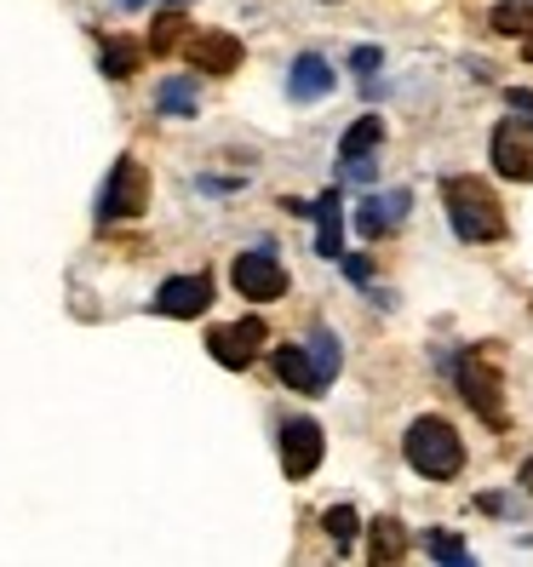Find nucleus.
<instances>
[{
    "label": "nucleus",
    "instance_id": "obj_1",
    "mask_svg": "<svg viewBox=\"0 0 533 567\" xmlns=\"http://www.w3.org/2000/svg\"><path fill=\"white\" fill-rule=\"evenodd\" d=\"M448 202V224L459 241H499L505 236V213H499V195L482 178H448L442 184Z\"/></svg>",
    "mask_w": 533,
    "mask_h": 567
},
{
    "label": "nucleus",
    "instance_id": "obj_2",
    "mask_svg": "<svg viewBox=\"0 0 533 567\" xmlns=\"http://www.w3.org/2000/svg\"><path fill=\"white\" fill-rule=\"evenodd\" d=\"M402 453L424 482H453L464 471V442L448 419H413L402 436Z\"/></svg>",
    "mask_w": 533,
    "mask_h": 567
},
{
    "label": "nucleus",
    "instance_id": "obj_3",
    "mask_svg": "<svg viewBox=\"0 0 533 567\" xmlns=\"http://www.w3.org/2000/svg\"><path fill=\"white\" fill-rule=\"evenodd\" d=\"M144 202H150V173L132 155H121L115 166H110V178H104V189H98V224H115V218H139L144 213Z\"/></svg>",
    "mask_w": 533,
    "mask_h": 567
},
{
    "label": "nucleus",
    "instance_id": "obj_4",
    "mask_svg": "<svg viewBox=\"0 0 533 567\" xmlns=\"http://www.w3.org/2000/svg\"><path fill=\"white\" fill-rule=\"evenodd\" d=\"M229 281H236V292L253 298V305H276V298L287 292V270H281V258L270 247L242 252L236 264H229Z\"/></svg>",
    "mask_w": 533,
    "mask_h": 567
},
{
    "label": "nucleus",
    "instance_id": "obj_5",
    "mask_svg": "<svg viewBox=\"0 0 533 567\" xmlns=\"http://www.w3.org/2000/svg\"><path fill=\"white\" fill-rule=\"evenodd\" d=\"M459 390L488 424H505V384H499V367L488 355H459Z\"/></svg>",
    "mask_w": 533,
    "mask_h": 567
},
{
    "label": "nucleus",
    "instance_id": "obj_6",
    "mask_svg": "<svg viewBox=\"0 0 533 567\" xmlns=\"http://www.w3.org/2000/svg\"><path fill=\"white\" fill-rule=\"evenodd\" d=\"M321 453H327V442H321V424L316 419H287L281 424V471H287V482L316 476Z\"/></svg>",
    "mask_w": 533,
    "mask_h": 567
},
{
    "label": "nucleus",
    "instance_id": "obj_7",
    "mask_svg": "<svg viewBox=\"0 0 533 567\" xmlns=\"http://www.w3.org/2000/svg\"><path fill=\"white\" fill-rule=\"evenodd\" d=\"M258 344H264V321H253V316L207 332V355H213L218 367H229V373H242V367H253Z\"/></svg>",
    "mask_w": 533,
    "mask_h": 567
},
{
    "label": "nucleus",
    "instance_id": "obj_8",
    "mask_svg": "<svg viewBox=\"0 0 533 567\" xmlns=\"http://www.w3.org/2000/svg\"><path fill=\"white\" fill-rule=\"evenodd\" d=\"M242 58H247L242 41L224 35V29H202V35L184 41V63L202 70V75H229V70H242Z\"/></svg>",
    "mask_w": 533,
    "mask_h": 567
},
{
    "label": "nucleus",
    "instance_id": "obj_9",
    "mask_svg": "<svg viewBox=\"0 0 533 567\" xmlns=\"http://www.w3.org/2000/svg\"><path fill=\"white\" fill-rule=\"evenodd\" d=\"M207 305H213V276H173L155 292V316H178V321L202 316Z\"/></svg>",
    "mask_w": 533,
    "mask_h": 567
},
{
    "label": "nucleus",
    "instance_id": "obj_10",
    "mask_svg": "<svg viewBox=\"0 0 533 567\" xmlns=\"http://www.w3.org/2000/svg\"><path fill=\"white\" fill-rule=\"evenodd\" d=\"M493 166H499V178L533 184V138L522 132V121H505L493 132Z\"/></svg>",
    "mask_w": 533,
    "mask_h": 567
},
{
    "label": "nucleus",
    "instance_id": "obj_11",
    "mask_svg": "<svg viewBox=\"0 0 533 567\" xmlns=\"http://www.w3.org/2000/svg\"><path fill=\"white\" fill-rule=\"evenodd\" d=\"M408 207H413V195H408V189H385V195H368V202L356 207V229H361L368 241H379V236H390V229L408 218Z\"/></svg>",
    "mask_w": 533,
    "mask_h": 567
},
{
    "label": "nucleus",
    "instance_id": "obj_12",
    "mask_svg": "<svg viewBox=\"0 0 533 567\" xmlns=\"http://www.w3.org/2000/svg\"><path fill=\"white\" fill-rule=\"evenodd\" d=\"M339 86V75H332V63L321 52H305V58H293V70H287V92H293V104H321V97Z\"/></svg>",
    "mask_w": 533,
    "mask_h": 567
},
{
    "label": "nucleus",
    "instance_id": "obj_13",
    "mask_svg": "<svg viewBox=\"0 0 533 567\" xmlns=\"http://www.w3.org/2000/svg\"><path fill=\"white\" fill-rule=\"evenodd\" d=\"M310 218H316V252L339 258L345 252V202H339V189H327L321 202L310 207Z\"/></svg>",
    "mask_w": 533,
    "mask_h": 567
},
{
    "label": "nucleus",
    "instance_id": "obj_14",
    "mask_svg": "<svg viewBox=\"0 0 533 567\" xmlns=\"http://www.w3.org/2000/svg\"><path fill=\"white\" fill-rule=\"evenodd\" d=\"M402 556H408V527L396 516H379L373 533H368V561L373 567H402Z\"/></svg>",
    "mask_w": 533,
    "mask_h": 567
},
{
    "label": "nucleus",
    "instance_id": "obj_15",
    "mask_svg": "<svg viewBox=\"0 0 533 567\" xmlns=\"http://www.w3.org/2000/svg\"><path fill=\"white\" fill-rule=\"evenodd\" d=\"M276 373H281V384L298 390V395H321L316 367H310V355L298 350V344H281V350H276Z\"/></svg>",
    "mask_w": 533,
    "mask_h": 567
},
{
    "label": "nucleus",
    "instance_id": "obj_16",
    "mask_svg": "<svg viewBox=\"0 0 533 567\" xmlns=\"http://www.w3.org/2000/svg\"><path fill=\"white\" fill-rule=\"evenodd\" d=\"M379 138H385V121H379V115H361L345 138H339V155H345V161H368V155L379 150Z\"/></svg>",
    "mask_w": 533,
    "mask_h": 567
},
{
    "label": "nucleus",
    "instance_id": "obj_17",
    "mask_svg": "<svg viewBox=\"0 0 533 567\" xmlns=\"http://www.w3.org/2000/svg\"><path fill=\"white\" fill-rule=\"evenodd\" d=\"M310 367H316V379H321V390L332 384V379H339V367H345V350H339V339H332V332L327 327H316V339H310Z\"/></svg>",
    "mask_w": 533,
    "mask_h": 567
},
{
    "label": "nucleus",
    "instance_id": "obj_18",
    "mask_svg": "<svg viewBox=\"0 0 533 567\" xmlns=\"http://www.w3.org/2000/svg\"><path fill=\"white\" fill-rule=\"evenodd\" d=\"M488 23L499 29V35H533V0H499V7L488 12Z\"/></svg>",
    "mask_w": 533,
    "mask_h": 567
},
{
    "label": "nucleus",
    "instance_id": "obj_19",
    "mask_svg": "<svg viewBox=\"0 0 533 567\" xmlns=\"http://www.w3.org/2000/svg\"><path fill=\"white\" fill-rule=\"evenodd\" d=\"M139 58H144V47H132V41H104V75L110 81H121V75H132V70H139Z\"/></svg>",
    "mask_w": 533,
    "mask_h": 567
},
{
    "label": "nucleus",
    "instance_id": "obj_20",
    "mask_svg": "<svg viewBox=\"0 0 533 567\" xmlns=\"http://www.w3.org/2000/svg\"><path fill=\"white\" fill-rule=\"evenodd\" d=\"M155 104H161V115H189L195 110V81H166L161 92H155Z\"/></svg>",
    "mask_w": 533,
    "mask_h": 567
},
{
    "label": "nucleus",
    "instance_id": "obj_21",
    "mask_svg": "<svg viewBox=\"0 0 533 567\" xmlns=\"http://www.w3.org/2000/svg\"><path fill=\"white\" fill-rule=\"evenodd\" d=\"M184 41H189L184 18H178V12H161V18H155V35H150V52H173V47H184Z\"/></svg>",
    "mask_w": 533,
    "mask_h": 567
},
{
    "label": "nucleus",
    "instance_id": "obj_22",
    "mask_svg": "<svg viewBox=\"0 0 533 567\" xmlns=\"http://www.w3.org/2000/svg\"><path fill=\"white\" fill-rule=\"evenodd\" d=\"M321 527H327V539H332V545H350L361 522H356V511H350V505H332V511L321 516Z\"/></svg>",
    "mask_w": 533,
    "mask_h": 567
},
{
    "label": "nucleus",
    "instance_id": "obj_23",
    "mask_svg": "<svg viewBox=\"0 0 533 567\" xmlns=\"http://www.w3.org/2000/svg\"><path fill=\"white\" fill-rule=\"evenodd\" d=\"M350 70H356L361 81H373V70H379V47H356V52H350Z\"/></svg>",
    "mask_w": 533,
    "mask_h": 567
},
{
    "label": "nucleus",
    "instance_id": "obj_24",
    "mask_svg": "<svg viewBox=\"0 0 533 567\" xmlns=\"http://www.w3.org/2000/svg\"><path fill=\"white\" fill-rule=\"evenodd\" d=\"M430 556H442V561L464 556V545H459V533H430Z\"/></svg>",
    "mask_w": 533,
    "mask_h": 567
},
{
    "label": "nucleus",
    "instance_id": "obj_25",
    "mask_svg": "<svg viewBox=\"0 0 533 567\" xmlns=\"http://www.w3.org/2000/svg\"><path fill=\"white\" fill-rule=\"evenodd\" d=\"M522 487H527V493H533V458H527V464H522Z\"/></svg>",
    "mask_w": 533,
    "mask_h": 567
},
{
    "label": "nucleus",
    "instance_id": "obj_26",
    "mask_svg": "<svg viewBox=\"0 0 533 567\" xmlns=\"http://www.w3.org/2000/svg\"><path fill=\"white\" fill-rule=\"evenodd\" d=\"M442 567H476L471 556H453V561H442Z\"/></svg>",
    "mask_w": 533,
    "mask_h": 567
},
{
    "label": "nucleus",
    "instance_id": "obj_27",
    "mask_svg": "<svg viewBox=\"0 0 533 567\" xmlns=\"http://www.w3.org/2000/svg\"><path fill=\"white\" fill-rule=\"evenodd\" d=\"M522 58H527V63H533V35H527V41H522Z\"/></svg>",
    "mask_w": 533,
    "mask_h": 567
},
{
    "label": "nucleus",
    "instance_id": "obj_28",
    "mask_svg": "<svg viewBox=\"0 0 533 567\" xmlns=\"http://www.w3.org/2000/svg\"><path fill=\"white\" fill-rule=\"evenodd\" d=\"M126 7H139V0H126Z\"/></svg>",
    "mask_w": 533,
    "mask_h": 567
},
{
    "label": "nucleus",
    "instance_id": "obj_29",
    "mask_svg": "<svg viewBox=\"0 0 533 567\" xmlns=\"http://www.w3.org/2000/svg\"><path fill=\"white\" fill-rule=\"evenodd\" d=\"M178 7H184V0H178Z\"/></svg>",
    "mask_w": 533,
    "mask_h": 567
}]
</instances>
